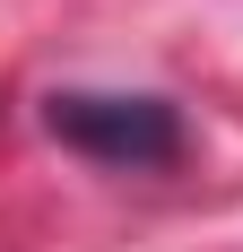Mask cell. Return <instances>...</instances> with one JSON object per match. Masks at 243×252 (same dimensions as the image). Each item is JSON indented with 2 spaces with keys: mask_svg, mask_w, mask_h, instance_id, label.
I'll return each mask as SVG.
<instances>
[{
  "mask_svg": "<svg viewBox=\"0 0 243 252\" xmlns=\"http://www.w3.org/2000/svg\"><path fill=\"white\" fill-rule=\"evenodd\" d=\"M44 130L61 148L96 157V165H130V174L182 165V113L165 96H96V87H70V96H44Z\"/></svg>",
  "mask_w": 243,
  "mask_h": 252,
  "instance_id": "obj_1",
  "label": "cell"
}]
</instances>
